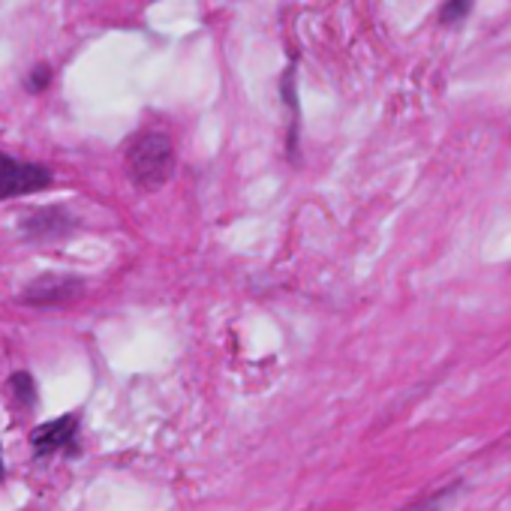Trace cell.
I'll return each mask as SVG.
<instances>
[{
  "label": "cell",
  "instance_id": "cell-6",
  "mask_svg": "<svg viewBox=\"0 0 511 511\" xmlns=\"http://www.w3.org/2000/svg\"><path fill=\"white\" fill-rule=\"evenodd\" d=\"M49 82H51V69L49 67H37L31 73V87H33V91H42V87H49Z\"/></svg>",
  "mask_w": 511,
  "mask_h": 511
},
{
  "label": "cell",
  "instance_id": "cell-8",
  "mask_svg": "<svg viewBox=\"0 0 511 511\" xmlns=\"http://www.w3.org/2000/svg\"><path fill=\"white\" fill-rule=\"evenodd\" d=\"M448 497V493H439V497H433V499H427V502H418V506H412L409 511H436L439 508V502H443Z\"/></svg>",
  "mask_w": 511,
  "mask_h": 511
},
{
  "label": "cell",
  "instance_id": "cell-1",
  "mask_svg": "<svg viewBox=\"0 0 511 511\" xmlns=\"http://www.w3.org/2000/svg\"><path fill=\"white\" fill-rule=\"evenodd\" d=\"M175 169V151L163 132H141L127 148V175L141 193L160 190Z\"/></svg>",
  "mask_w": 511,
  "mask_h": 511
},
{
  "label": "cell",
  "instance_id": "cell-7",
  "mask_svg": "<svg viewBox=\"0 0 511 511\" xmlns=\"http://www.w3.org/2000/svg\"><path fill=\"white\" fill-rule=\"evenodd\" d=\"M466 13H470V4H452V6H445V10H443V22L445 24H454Z\"/></svg>",
  "mask_w": 511,
  "mask_h": 511
},
{
  "label": "cell",
  "instance_id": "cell-3",
  "mask_svg": "<svg viewBox=\"0 0 511 511\" xmlns=\"http://www.w3.org/2000/svg\"><path fill=\"white\" fill-rule=\"evenodd\" d=\"M76 427H78V415H60V418H55V421H49V424H40V427L31 433L33 452H37L40 457L55 454L58 448H64V445L73 443Z\"/></svg>",
  "mask_w": 511,
  "mask_h": 511
},
{
  "label": "cell",
  "instance_id": "cell-4",
  "mask_svg": "<svg viewBox=\"0 0 511 511\" xmlns=\"http://www.w3.org/2000/svg\"><path fill=\"white\" fill-rule=\"evenodd\" d=\"M78 286H82V280H76V277L49 274V277L33 280L28 289H24L22 301H28V304H58V301H67V298H73V295H78Z\"/></svg>",
  "mask_w": 511,
  "mask_h": 511
},
{
  "label": "cell",
  "instance_id": "cell-2",
  "mask_svg": "<svg viewBox=\"0 0 511 511\" xmlns=\"http://www.w3.org/2000/svg\"><path fill=\"white\" fill-rule=\"evenodd\" d=\"M51 184V172L40 163H22L10 154H0V199H19Z\"/></svg>",
  "mask_w": 511,
  "mask_h": 511
},
{
  "label": "cell",
  "instance_id": "cell-5",
  "mask_svg": "<svg viewBox=\"0 0 511 511\" xmlns=\"http://www.w3.org/2000/svg\"><path fill=\"white\" fill-rule=\"evenodd\" d=\"M10 388L15 391V400L22 403V406H37V385L28 373H15L10 379Z\"/></svg>",
  "mask_w": 511,
  "mask_h": 511
},
{
  "label": "cell",
  "instance_id": "cell-9",
  "mask_svg": "<svg viewBox=\"0 0 511 511\" xmlns=\"http://www.w3.org/2000/svg\"><path fill=\"white\" fill-rule=\"evenodd\" d=\"M0 475H4V457H0Z\"/></svg>",
  "mask_w": 511,
  "mask_h": 511
}]
</instances>
